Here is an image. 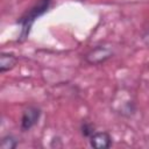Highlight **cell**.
Returning a JSON list of instances; mask_svg holds the SVG:
<instances>
[{"instance_id": "obj_7", "label": "cell", "mask_w": 149, "mask_h": 149, "mask_svg": "<svg viewBox=\"0 0 149 149\" xmlns=\"http://www.w3.org/2000/svg\"><path fill=\"white\" fill-rule=\"evenodd\" d=\"M80 132H81V135L84 137H88L90 139L95 130H94V126L91 122H83L81 126H80Z\"/></svg>"}, {"instance_id": "obj_8", "label": "cell", "mask_w": 149, "mask_h": 149, "mask_svg": "<svg viewBox=\"0 0 149 149\" xmlns=\"http://www.w3.org/2000/svg\"><path fill=\"white\" fill-rule=\"evenodd\" d=\"M142 41H143V43L149 48V27L144 30V33L142 34Z\"/></svg>"}, {"instance_id": "obj_5", "label": "cell", "mask_w": 149, "mask_h": 149, "mask_svg": "<svg viewBox=\"0 0 149 149\" xmlns=\"http://www.w3.org/2000/svg\"><path fill=\"white\" fill-rule=\"evenodd\" d=\"M17 63V57L12 52H2L0 56V72L12 70Z\"/></svg>"}, {"instance_id": "obj_1", "label": "cell", "mask_w": 149, "mask_h": 149, "mask_svg": "<svg viewBox=\"0 0 149 149\" xmlns=\"http://www.w3.org/2000/svg\"><path fill=\"white\" fill-rule=\"evenodd\" d=\"M52 0H37L28 10L24 12V14L17 20V24H20V35H19V41L23 42L24 40L28 38L31 27L35 23V21L44 15L49 8L51 7Z\"/></svg>"}, {"instance_id": "obj_2", "label": "cell", "mask_w": 149, "mask_h": 149, "mask_svg": "<svg viewBox=\"0 0 149 149\" xmlns=\"http://www.w3.org/2000/svg\"><path fill=\"white\" fill-rule=\"evenodd\" d=\"M42 114V111L37 106H28L21 115V122L20 127L22 132H28L40 120Z\"/></svg>"}, {"instance_id": "obj_4", "label": "cell", "mask_w": 149, "mask_h": 149, "mask_svg": "<svg viewBox=\"0 0 149 149\" xmlns=\"http://www.w3.org/2000/svg\"><path fill=\"white\" fill-rule=\"evenodd\" d=\"M90 146L95 149H107L112 146V136L107 132H94L90 137Z\"/></svg>"}, {"instance_id": "obj_3", "label": "cell", "mask_w": 149, "mask_h": 149, "mask_svg": "<svg viewBox=\"0 0 149 149\" xmlns=\"http://www.w3.org/2000/svg\"><path fill=\"white\" fill-rule=\"evenodd\" d=\"M113 56V52L109 48L98 45L93 49H91L86 55H85V61L86 63L91 65H99L108 61Z\"/></svg>"}, {"instance_id": "obj_6", "label": "cell", "mask_w": 149, "mask_h": 149, "mask_svg": "<svg viewBox=\"0 0 149 149\" xmlns=\"http://www.w3.org/2000/svg\"><path fill=\"white\" fill-rule=\"evenodd\" d=\"M19 144V140L13 135H6L1 139L0 148L1 149H15Z\"/></svg>"}]
</instances>
